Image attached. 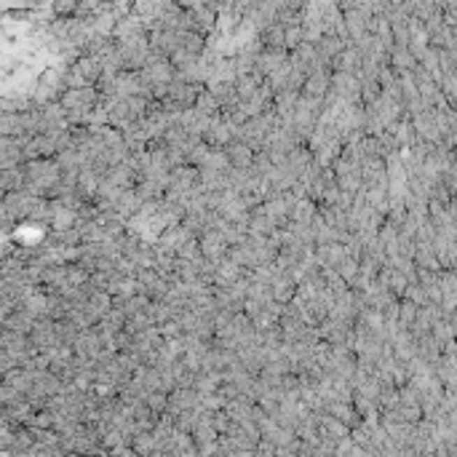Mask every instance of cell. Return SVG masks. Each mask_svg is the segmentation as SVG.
I'll return each instance as SVG.
<instances>
[{"mask_svg":"<svg viewBox=\"0 0 457 457\" xmlns=\"http://www.w3.org/2000/svg\"><path fill=\"white\" fill-rule=\"evenodd\" d=\"M329 80H332V70L329 67H321V70H313L305 75V83L300 94L310 96V99H324V94L329 92Z\"/></svg>","mask_w":457,"mask_h":457,"instance_id":"cell-1","label":"cell"},{"mask_svg":"<svg viewBox=\"0 0 457 457\" xmlns=\"http://www.w3.org/2000/svg\"><path fill=\"white\" fill-rule=\"evenodd\" d=\"M324 412H329L332 417H337L340 423H345L348 428H356L364 423V417L356 412V407H353L351 401H340V398H332V401H326L324 404Z\"/></svg>","mask_w":457,"mask_h":457,"instance_id":"cell-2","label":"cell"},{"mask_svg":"<svg viewBox=\"0 0 457 457\" xmlns=\"http://www.w3.org/2000/svg\"><path fill=\"white\" fill-rule=\"evenodd\" d=\"M222 150L228 155L230 168H249L252 166V161H254V150H252L246 142H241V139H230Z\"/></svg>","mask_w":457,"mask_h":457,"instance_id":"cell-3","label":"cell"},{"mask_svg":"<svg viewBox=\"0 0 457 457\" xmlns=\"http://www.w3.org/2000/svg\"><path fill=\"white\" fill-rule=\"evenodd\" d=\"M168 396V404H166V409L171 412V414H177V412H182V409H193V407H198V391L196 388H174V391H168L166 393Z\"/></svg>","mask_w":457,"mask_h":457,"instance_id":"cell-4","label":"cell"},{"mask_svg":"<svg viewBox=\"0 0 457 457\" xmlns=\"http://www.w3.org/2000/svg\"><path fill=\"white\" fill-rule=\"evenodd\" d=\"M129 444H131L134 455H158V444H155L150 430H137Z\"/></svg>","mask_w":457,"mask_h":457,"instance_id":"cell-5","label":"cell"},{"mask_svg":"<svg viewBox=\"0 0 457 457\" xmlns=\"http://www.w3.org/2000/svg\"><path fill=\"white\" fill-rule=\"evenodd\" d=\"M193 107H196L198 113H203V115H219V113H222V107H219V102H217V96H214L206 86L198 92V96H196V105H193Z\"/></svg>","mask_w":457,"mask_h":457,"instance_id":"cell-6","label":"cell"},{"mask_svg":"<svg viewBox=\"0 0 457 457\" xmlns=\"http://www.w3.org/2000/svg\"><path fill=\"white\" fill-rule=\"evenodd\" d=\"M305 41V30L300 22H291V24H284V48L286 51H294Z\"/></svg>","mask_w":457,"mask_h":457,"instance_id":"cell-7","label":"cell"},{"mask_svg":"<svg viewBox=\"0 0 457 457\" xmlns=\"http://www.w3.org/2000/svg\"><path fill=\"white\" fill-rule=\"evenodd\" d=\"M335 270L345 284H351L353 278H356V273H358V259L353 257V254H345V257L335 265Z\"/></svg>","mask_w":457,"mask_h":457,"instance_id":"cell-8","label":"cell"},{"mask_svg":"<svg viewBox=\"0 0 457 457\" xmlns=\"http://www.w3.org/2000/svg\"><path fill=\"white\" fill-rule=\"evenodd\" d=\"M209 152H212V147H209V145L201 139L198 145H196L193 150L184 155V164H190V166H203V161L209 158Z\"/></svg>","mask_w":457,"mask_h":457,"instance_id":"cell-9","label":"cell"},{"mask_svg":"<svg viewBox=\"0 0 457 457\" xmlns=\"http://www.w3.org/2000/svg\"><path fill=\"white\" fill-rule=\"evenodd\" d=\"M145 404L150 407V412L161 414V412H166L168 396L164 393V391H147V396H145Z\"/></svg>","mask_w":457,"mask_h":457,"instance_id":"cell-10","label":"cell"},{"mask_svg":"<svg viewBox=\"0 0 457 457\" xmlns=\"http://www.w3.org/2000/svg\"><path fill=\"white\" fill-rule=\"evenodd\" d=\"M54 14L57 16H73L78 8V0H54Z\"/></svg>","mask_w":457,"mask_h":457,"instance_id":"cell-11","label":"cell"},{"mask_svg":"<svg viewBox=\"0 0 457 457\" xmlns=\"http://www.w3.org/2000/svg\"><path fill=\"white\" fill-rule=\"evenodd\" d=\"M11 310H14V303H8V300L0 294V324H6V319H8Z\"/></svg>","mask_w":457,"mask_h":457,"instance_id":"cell-12","label":"cell"}]
</instances>
